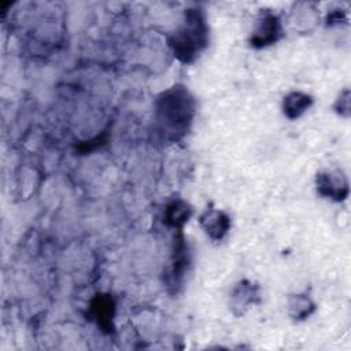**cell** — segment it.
Instances as JSON below:
<instances>
[{"label":"cell","instance_id":"obj_9","mask_svg":"<svg viewBox=\"0 0 351 351\" xmlns=\"http://www.w3.org/2000/svg\"><path fill=\"white\" fill-rule=\"evenodd\" d=\"M193 214V208L181 197L170 200L163 211V222L177 230H181Z\"/></svg>","mask_w":351,"mask_h":351},{"label":"cell","instance_id":"obj_3","mask_svg":"<svg viewBox=\"0 0 351 351\" xmlns=\"http://www.w3.org/2000/svg\"><path fill=\"white\" fill-rule=\"evenodd\" d=\"M282 34L284 27L278 15L271 10H261L250 36V45L256 49L266 48L276 44Z\"/></svg>","mask_w":351,"mask_h":351},{"label":"cell","instance_id":"obj_2","mask_svg":"<svg viewBox=\"0 0 351 351\" xmlns=\"http://www.w3.org/2000/svg\"><path fill=\"white\" fill-rule=\"evenodd\" d=\"M208 41V27L204 14L197 8L185 11L182 25L170 36L169 45L182 63L195 62Z\"/></svg>","mask_w":351,"mask_h":351},{"label":"cell","instance_id":"obj_7","mask_svg":"<svg viewBox=\"0 0 351 351\" xmlns=\"http://www.w3.org/2000/svg\"><path fill=\"white\" fill-rule=\"evenodd\" d=\"M89 313L92 319L104 333H112L114 326V317H115V302L107 293H97L93 296L89 304Z\"/></svg>","mask_w":351,"mask_h":351},{"label":"cell","instance_id":"obj_4","mask_svg":"<svg viewBox=\"0 0 351 351\" xmlns=\"http://www.w3.org/2000/svg\"><path fill=\"white\" fill-rule=\"evenodd\" d=\"M315 189L322 197L330 199L333 202H343L347 199L350 192L348 178L344 171L339 169L325 170L317 174Z\"/></svg>","mask_w":351,"mask_h":351},{"label":"cell","instance_id":"obj_8","mask_svg":"<svg viewBox=\"0 0 351 351\" xmlns=\"http://www.w3.org/2000/svg\"><path fill=\"white\" fill-rule=\"evenodd\" d=\"M199 223L204 233L213 240V241H221L225 239L228 232L230 230L232 221L230 217L219 210V208H206L200 217H199Z\"/></svg>","mask_w":351,"mask_h":351},{"label":"cell","instance_id":"obj_11","mask_svg":"<svg viewBox=\"0 0 351 351\" xmlns=\"http://www.w3.org/2000/svg\"><path fill=\"white\" fill-rule=\"evenodd\" d=\"M317 306L307 293H295L288 299V314L293 321H304L314 311Z\"/></svg>","mask_w":351,"mask_h":351},{"label":"cell","instance_id":"obj_5","mask_svg":"<svg viewBox=\"0 0 351 351\" xmlns=\"http://www.w3.org/2000/svg\"><path fill=\"white\" fill-rule=\"evenodd\" d=\"M258 303H261V285L251 280H240L229 293V308L234 317L243 315Z\"/></svg>","mask_w":351,"mask_h":351},{"label":"cell","instance_id":"obj_10","mask_svg":"<svg viewBox=\"0 0 351 351\" xmlns=\"http://www.w3.org/2000/svg\"><path fill=\"white\" fill-rule=\"evenodd\" d=\"M313 103H314V100L310 95L300 92V90L291 92L282 100V106H281L282 114L291 121L298 119L306 111H308V108L313 106Z\"/></svg>","mask_w":351,"mask_h":351},{"label":"cell","instance_id":"obj_6","mask_svg":"<svg viewBox=\"0 0 351 351\" xmlns=\"http://www.w3.org/2000/svg\"><path fill=\"white\" fill-rule=\"evenodd\" d=\"M189 258L186 244L184 243V237L178 236L174 240V250L170 258V263L167 271L165 274V282L167 287L173 288V292H177L178 287H181L185 271L188 269Z\"/></svg>","mask_w":351,"mask_h":351},{"label":"cell","instance_id":"obj_1","mask_svg":"<svg viewBox=\"0 0 351 351\" xmlns=\"http://www.w3.org/2000/svg\"><path fill=\"white\" fill-rule=\"evenodd\" d=\"M196 112V101L186 86L174 85L163 90L155 100V114L160 130L170 140L188 133Z\"/></svg>","mask_w":351,"mask_h":351},{"label":"cell","instance_id":"obj_12","mask_svg":"<svg viewBox=\"0 0 351 351\" xmlns=\"http://www.w3.org/2000/svg\"><path fill=\"white\" fill-rule=\"evenodd\" d=\"M333 108L340 117L343 118L350 117V90L348 89H344L343 92H340L339 97L333 104Z\"/></svg>","mask_w":351,"mask_h":351}]
</instances>
